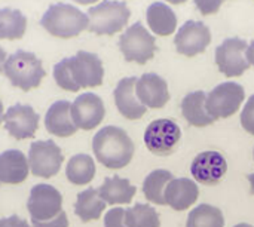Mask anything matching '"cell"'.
<instances>
[{"label":"cell","mask_w":254,"mask_h":227,"mask_svg":"<svg viewBox=\"0 0 254 227\" xmlns=\"http://www.w3.org/2000/svg\"><path fill=\"white\" fill-rule=\"evenodd\" d=\"M135 85L137 77H124L115 88V104L119 113L129 120L143 117L147 110V107L143 106L137 97Z\"/></svg>","instance_id":"e0dca14e"},{"label":"cell","mask_w":254,"mask_h":227,"mask_svg":"<svg viewBox=\"0 0 254 227\" xmlns=\"http://www.w3.org/2000/svg\"><path fill=\"white\" fill-rule=\"evenodd\" d=\"M253 156H254V152H253Z\"/></svg>","instance_id":"7bdbcfd3"},{"label":"cell","mask_w":254,"mask_h":227,"mask_svg":"<svg viewBox=\"0 0 254 227\" xmlns=\"http://www.w3.org/2000/svg\"><path fill=\"white\" fill-rule=\"evenodd\" d=\"M27 159L33 175L40 178H51L57 175L64 161L61 149L52 140L31 143Z\"/></svg>","instance_id":"ba28073f"},{"label":"cell","mask_w":254,"mask_h":227,"mask_svg":"<svg viewBox=\"0 0 254 227\" xmlns=\"http://www.w3.org/2000/svg\"><path fill=\"white\" fill-rule=\"evenodd\" d=\"M167 1H170V3H173V4H180V3H185V1H188V0H167Z\"/></svg>","instance_id":"ab89813d"},{"label":"cell","mask_w":254,"mask_h":227,"mask_svg":"<svg viewBox=\"0 0 254 227\" xmlns=\"http://www.w3.org/2000/svg\"><path fill=\"white\" fill-rule=\"evenodd\" d=\"M199 196L198 184L190 178H173L165 187V202L174 211L190 208Z\"/></svg>","instance_id":"ac0fdd59"},{"label":"cell","mask_w":254,"mask_h":227,"mask_svg":"<svg viewBox=\"0 0 254 227\" xmlns=\"http://www.w3.org/2000/svg\"><path fill=\"white\" fill-rule=\"evenodd\" d=\"M223 0H195V4L202 15H211L219 12Z\"/></svg>","instance_id":"d6a6232c"},{"label":"cell","mask_w":254,"mask_h":227,"mask_svg":"<svg viewBox=\"0 0 254 227\" xmlns=\"http://www.w3.org/2000/svg\"><path fill=\"white\" fill-rule=\"evenodd\" d=\"M225 219L219 208L201 204L189 213L186 227H223Z\"/></svg>","instance_id":"83f0119b"},{"label":"cell","mask_w":254,"mask_h":227,"mask_svg":"<svg viewBox=\"0 0 254 227\" xmlns=\"http://www.w3.org/2000/svg\"><path fill=\"white\" fill-rule=\"evenodd\" d=\"M27 18L18 9H0V39L15 40L25 34Z\"/></svg>","instance_id":"4316f807"},{"label":"cell","mask_w":254,"mask_h":227,"mask_svg":"<svg viewBox=\"0 0 254 227\" xmlns=\"http://www.w3.org/2000/svg\"><path fill=\"white\" fill-rule=\"evenodd\" d=\"M3 104H1V101H0V123H1V120H3Z\"/></svg>","instance_id":"60d3db41"},{"label":"cell","mask_w":254,"mask_h":227,"mask_svg":"<svg viewBox=\"0 0 254 227\" xmlns=\"http://www.w3.org/2000/svg\"><path fill=\"white\" fill-rule=\"evenodd\" d=\"M137 189L127 178H121L118 175L107 177L103 186L98 189L100 196L109 205H122L129 204L135 195Z\"/></svg>","instance_id":"603a6c76"},{"label":"cell","mask_w":254,"mask_h":227,"mask_svg":"<svg viewBox=\"0 0 254 227\" xmlns=\"http://www.w3.org/2000/svg\"><path fill=\"white\" fill-rule=\"evenodd\" d=\"M3 73L13 86L25 92L37 88L46 74L42 61L34 54L21 49L7 57L3 65Z\"/></svg>","instance_id":"3957f363"},{"label":"cell","mask_w":254,"mask_h":227,"mask_svg":"<svg viewBox=\"0 0 254 227\" xmlns=\"http://www.w3.org/2000/svg\"><path fill=\"white\" fill-rule=\"evenodd\" d=\"M241 125H243V128L249 134L254 135V95H252L249 98L247 104L243 109V113H241Z\"/></svg>","instance_id":"4dcf8cb0"},{"label":"cell","mask_w":254,"mask_h":227,"mask_svg":"<svg viewBox=\"0 0 254 227\" xmlns=\"http://www.w3.org/2000/svg\"><path fill=\"white\" fill-rule=\"evenodd\" d=\"M54 79L57 82V85L65 91H70V92H77L79 88L74 85L73 79H71V74H70V70H68V65H67V59H61L58 64H55L54 67Z\"/></svg>","instance_id":"f546056e"},{"label":"cell","mask_w":254,"mask_h":227,"mask_svg":"<svg viewBox=\"0 0 254 227\" xmlns=\"http://www.w3.org/2000/svg\"><path fill=\"white\" fill-rule=\"evenodd\" d=\"M137 97L147 109H162L170 101L168 85L165 79L155 73H146L137 79Z\"/></svg>","instance_id":"2e32d148"},{"label":"cell","mask_w":254,"mask_h":227,"mask_svg":"<svg viewBox=\"0 0 254 227\" xmlns=\"http://www.w3.org/2000/svg\"><path fill=\"white\" fill-rule=\"evenodd\" d=\"M28 159L19 150H6L0 153V183L19 184L28 175Z\"/></svg>","instance_id":"ffe728a7"},{"label":"cell","mask_w":254,"mask_h":227,"mask_svg":"<svg viewBox=\"0 0 254 227\" xmlns=\"http://www.w3.org/2000/svg\"><path fill=\"white\" fill-rule=\"evenodd\" d=\"M67 65L74 85L80 88H95L103 83L104 68L101 59L91 52L79 51L74 57H68Z\"/></svg>","instance_id":"30bf717a"},{"label":"cell","mask_w":254,"mask_h":227,"mask_svg":"<svg viewBox=\"0 0 254 227\" xmlns=\"http://www.w3.org/2000/svg\"><path fill=\"white\" fill-rule=\"evenodd\" d=\"M40 24L49 34L70 39L88 28L89 19L88 15L76 6L67 3H54L43 13Z\"/></svg>","instance_id":"7a4b0ae2"},{"label":"cell","mask_w":254,"mask_h":227,"mask_svg":"<svg viewBox=\"0 0 254 227\" xmlns=\"http://www.w3.org/2000/svg\"><path fill=\"white\" fill-rule=\"evenodd\" d=\"M182 138L180 126L171 119H156L146 128L144 144L156 156H168Z\"/></svg>","instance_id":"52a82bcc"},{"label":"cell","mask_w":254,"mask_h":227,"mask_svg":"<svg viewBox=\"0 0 254 227\" xmlns=\"http://www.w3.org/2000/svg\"><path fill=\"white\" fill-rule=\"evenodd\" d=\"M104 227H128L125 222V210L124 208H112L106 213Z\"/></svg>","instance_id":"1f68e13d"},{"label":"cell","mask_w":254,"mask_h":227,"mask_svg":"<svg viewBox=\"0 0 254 227\" xmlns=\"http://www.w3.org/2000/svg\"><path fill=\"white\" fill-rule=\"evenodd\" d=\"M247 178L250 181V192H252V195H254V172L253 174H249Z\"/></svg>","instance_id":"74e56055"},{"label":"cell","mask_w":254,"mask_h":227,"mask_svg":"<svg viewBox=\"0 0 254 227\" xmlns=\"http://www.w3.org/2000/svg\"><path fill=\"white\" fill-rule=\"evenodd\" d=\"M45 128L55 137H70L77 131L71 117V104L65 100L55 101L46 112Z\"/></svg>","instance_id":"d6986e66"},{"label":"cell","mask_w":254,"mask_h":227,"mask_svg":"<svg viewBox=\"0 0 254 227\" xmlns=\"http://www.w3.org/2000/svg\"><path fill=\"white\" fill-rule=\"evenodd\" d=\"M0 227H30V225L18 216H10L7 219L0 220Z\"/></svg>","instance_id":"e575fe53"},{"label":"cell","mask_w":254,"mask_h":227,"mask_svg":"<svg viewBox=\"0 0 254 227\" xmlns=\"http://www.w3.org/2000/svg\"><path fill=\"white\" fill-rule=\"evenodd\" d=\"M211 42L210 28L199 21H186L174 37V45L179 54L195 57L202 54Z\"/></svg>","instance_id":"7c38bea8"},{"label":"cell","mask_w":254,"mask_h":227,"mask_svg":"<svg viewBox=\"0 0 254 227\" xmlns=\"http://www.w3.org/2000/svg\"><path fill=\"white\" fill-rule=\"evenodd\" d=\"M86 15L89 19V31L112 36L127 25L131 12L124 1L103 0L97 6H92Z\"/></svg>","instance_id":"277c9868"},{"label":"cell","mask_w":254,"mask_h":227,"mask_svg":"<svg viewBox=\"0 0 254 227\" xmlns=\"http://www.w3.org/2000/svg\"><path fill=\"white\" fill-rule=\"evenodd\" d=\"M244 97H246V92L240 83L225 82L216 86L207 95L205 107L214 120L226 119L240 110L244 101Z\"/></svg>","instance_id":"8992f818"},{"label":"cell","mask_w":254,"mask_h":227,"mask_svg":"<svg viewBox=\"0 0 254 227\" xmlns=\"http://www.w3.org/2000/svg\"><path fill=\"white\" fill-rule=\"evenodd\" d=\"M104 114L103 100L92 92H85L71 103V117L77 129L91 131L97 128L103 122Z\"/></svg>","instance_id":"4fadbf2b"},{"label":"cell","mask_w":254,"mask_h":227,"mask_svg":"<svg viewBox=\"0 0 254 227\" xmlns=\"http://www.w3.org/2000/svg\"><path fill=\"white\" fill-rule=\"evenodd\" d=\"M205 101H207V95L204 91L189 92L183 98L182 114L185 116V119L188 120L189 125L196 126V128H202V126H208V125L216 122L210 116V113L207 112Z\"/></svg>","instance_id":"44dd1931"},{"label":"cell","mask_w":254,"mask_h":227,"mask_svg":"<svg viewBox=\"0 0 254 227\" xmlns=\"http://www.w3.org/2000/svg\"><path fill=\"white\" fill-rule=\"evenodd\" d=\"M67 180L76 186H85L92 181L95 175V164L89 155L80 153L70 158L65 167Z\"/></svg>","instance_id":"d4e9b609"},{"label":"cell","mask_w":254,"mask_h":227,"mask_svg":"<svg viewBox=\"0 0 254 227\" xmlns=\"http://www.w3.org/2000/svg\"><path fill=\"white\" fill-rule=\"evenodd\" d=\"M92 150L101 165L110 170H121L132 161L135 147L125 129L106 126L95 134Z\"/></svg>","instance_id":"6da1fadb"},{"label":"cell","mask_w":254,"mask_h":227,"mask_svg":"<svg viewBox=\"0 0 254 227\" xmlns=\"http://www.w3.org/2000/svg\"><path fill=\"white\" fill-rule=\"evenodd\" d=\"M74 1H77V3H80V4H91V3H95V1H98V0H74Z\"/></svg>","instance_id":"f35d334b"},{"label":"cell","mask_w":254,"mask_h":227,"mask_svg":"<svg viewBox=\"0 0 254 227\" xmlns=\"http://www.w3.org/2000/svg\"><path fill=\"white\" fill-rule=\"evenodd\" d=\"M125 222L128 227H161L156 210L144 204L125 210Z\"/></svg>","instance_id":"f1b7e54d"},{"label":"cell","mask_w":254,"mask_h":227,"mask_svg":"<svg viewBox=\"0 0 254 227\" xmlns=\"http://www.w3.org/2000/svg\"><path fill=\"white\" fill-rule=\"evenodd\" d=\"M174 178V175L167 170L152 171L143 181V193L146 199L155 205H167L165 202V187Z\"/></svg>","instance_id":"484cf974"},{"label":"cell","mask_w":254,"mask_h":227,"mask_svg":"<svg viewBox=\"0 0 254 227\" xmlns=\"http://www.w3.org/2000/svg\"><path fill=\"white\" fill-rule=\"evenodd\" d=\"M27 208L31 220L46 222L63 211V196L51 184H36L30 192Z\"/></svg>","instance_id":"8fae6325"},{"label":"cell","mask_w":254,"mask_h":227,"mask_svg":"<svg viewBox=\"0 0 254 227\" xmlns=\"http://www.w3.org/2000/svg\"><path fill=\"white\" fill-rule=\"evenodd\" d=\"M246 55H247V59H249L250 65H254V40L250 43V45H249Z\"/></svg>","instance_id":"d590c367"},{"label":"cell","mask_w":254,"mask_h":227,"mask_svg":"<svg viewBox=\"0 0 254 227\" xmlns=\"http://www.w3.org/2000/svg\"><path fill=\"white\" fill-rule=\"evenodd\" d=\"M146 19L150 30L158 36H170L177 27V16L174 10L161 1H155L147 7Z\"/></svg>","instance_id":"7402d4cb"},{"label":"cell","mask_w":254,"mask_h":227,"mask_svg":"<svg viewBox=\"0 0 254 227\" xmlns=\"http://www.w3.org/2000/svg\"><path fill=\"white\" fill-rule=\"evenodd\" d=\"M34 227H68V220H67V214L64 211H61L57 217L46 220V222H36L31 220Z\"/></svg>","instance_id":"836d02e7"},{"label":"cell","mask_w":254,"mask_h":227,"mask_svg":"<svg viewBox=\"0 0 254 227\" xmlns=\"http://www.w3.org/2000/svg\"><path fill=\"white\" fill-rule=\"evenodd\" d=\"M106 205L107 204L103 201L97 189H86L77 195L74 213L83 223H88L91 220H98L106 210Z\"/></svg>","instance_id":"cb8c5ba5"},{"label":"cell","mask_w":254,"mask_h":227,"mask_svg":"<svg viewBox=\"0 0 254 227\" xmlns=\"http://www.w3.org/2000/svg\"><path fill=\"white\" fill-rule=\"evenodd\" d=\"M119 49L127 61L146 64L156 52V40L141 22H135L121 34Z\"/></svg>","instance_id":"5b68a950"},{"label":"cell","mask_w":254,"mask_h":227,"mask_svg":"<svg viewBox=\"0 0 254 227\" xmlns=\"http://www.w3.org/2000/svg\"><path fill=\"white\" fill-rule=\"evenodd\" d=\"M3 122L6 131L15 140L33 138L39 128V114L31 106L13 104L3 114Z\"/></svg>","instance_id":"5bb4252c"},{"label":"cell","mask_w":254,"mask_h":227,"mask_svg":"<svg viewBox=\"0 0 254 227\" xmlns=\"http://www.w3.org/2000/svg\"><path fill=\"white\" fill-rule=\"evenodd\" d=\"M228 171L226 159L214 150L201 152L190 165L195 181L201 184H217Z\"/></svg>","instance_id":"9a60e30c"},{"label":"cell","mask_w":254,"mask_h":227,"mask_svg":"<svg viewBox=\"0 0 254 227\" xmlns=\"http://www.w3.org/2000/svg\"><path fill=\"white\" fill-rule=\"evenodd\" d=\"M6 59H7V55H6V52L3 51V48L0 46V71H3V65H4V62H6Z\"/></svg>","instance_id":"8d00e7d4"},{"label":"cell","mask_w":254,"mask_h":227,"mask_svg":"<svg viewBox=\"0 0 254 227\" xmlns=\"http://www.w3.org/2000/svg\"><path fill=\"white\" fill-rule=\"evenodd\" d=\"M247 48L249 43L244 39L232 37L223 40V43L216 48V64L219 70L228 77L243 76L250 68L246 55Z\"/></svg>","instance_id":"9c48e42d"},{"label":"cell","mask_w":254,"mask_h":227,"mask_svg":"<svg viewBox=\"0 0 254 227\" xmlns=\"http://www.w3.org/2000/svg\"><path fill=\"white\" fill-rule=\"evenodd\" d=\"M234 227H253L252 225H247V223H240V225H237V226Z\"/></svg>","instance_id":"b9f144b4"}]
</instances>
